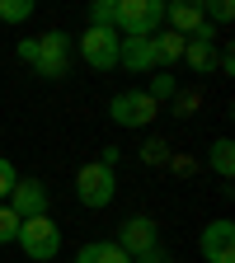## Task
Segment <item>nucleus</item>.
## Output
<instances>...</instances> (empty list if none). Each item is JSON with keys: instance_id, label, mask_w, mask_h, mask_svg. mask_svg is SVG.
<instances>
[{"instance_id": "nucleus-11", "label": "nucleus", "mask_w": 235, "mask_h": 263, "mask_svg": "<svg viewBox=\"0 0 235 263\" xmlns=\"http://www.w3.org/2000/svg\"><path fill=\"white\" fill-rule=\"evenodd\" d=\"M203 5H193V0H174V5H165V28L179 33V38H193L197 28H203Z\"/></svg>"}, {"instance_id": "nucleus-24", "label": "nucleus", "mask_w": 235, "mask_h": 263, "mask_svg": "<svg viewBox=\"0 0 235 263\" xmlns=\"http://www.w3.org/2000/svg\"><path fill=\"white\" fill-rule=\"evenodd\" d=\"M118 160H122V151H118V146H104V151H99V164H109V170H113Z\"/></svg>"}, {"instance_id": "nucleus-22", "label": "nucleus", "mask_w": 235, "mask_h": 263, "mask_svg": "<svg viewBox=\"0 0 235 263\" xmlns=\"http://www.w3.org/2000/svg\"><path fill=\"white\" fill-rule=\"evenodd\" d=\"M14 179H19V174H14V164H10L5 155H0V202H5V197H10V188H14Z\"/></svg>"}, {"instance_id": "nucleus-12", "label": "nucleus", "mask_w": 235, "mask_h": 263, "mask_svg": "<svg viewBox=\"0 0 235 263\" xmlns=\"http://www.w3.org/2000/svg\"><path fill=\"white\" fill-rule=\"evenodd\" d=\"M184 43L188 38H179V33H170V28L151 33V47H155V66H160V71H170L174 61H184Z\"/></svg>"}, {"instance_id": "nucleus-3", "label": "nucleus", "mask_w": 235, "mask_h": 263, "mask_svg": "<svg viewBox=\"0 0 235 263\" xmlns=\"http://www.w3.org/2000/svg\"><path fill=\"white\" fill-rule=\"evenodd\" d=\"M76 197H80V207L104 212L113 197H118V174L109 170V164H99V160L80 164V170H76Z\"/></svg>"}, {"instance_id": "nucleus-9", "label": "nucleus", "mask_w": 235, "mask_h": 263, "mask_svg": "<svg viewBox=\"0 0 235 263\" xmlns=\"http://www.w3.org/2000/svg\"><path fill=\"white\" fill-rule=\"evenodd\" d=\"M127 258H137V254H146L151 245H160V226L151 221V216H127L122 226H118V240H113Z\"/></svg>"}, {"instance_id": "nucleus-2", "label": "nucleus", "mask_w": 235, "mask_h": 263, "mask_svg": "<svg viewBox=\"0 0 235 263\" xmlns=\"http://www.w3.org/2000/svg\"><path fill=\"white\" fill-rule=\"evenodd\" d=\"M38 47H33V76L38 80H61L66 71H71V57H76V38L71 33H43V38H33Z\"/></svg>"}, {"instance_id": "nucleus-21", "label": "nucleus", "mask_w": 235, "mask_h": 263, "mask_svg": "<svg viewBox=\"0 0 235 263\" xmlns=\"http://www.w3.org/2000/svg\"><path fill=\"white\" fill-rule=\"evenodd\" d=\"M141 160H146V164H165V160H170V146H165L160 137H151V141L141 146Z\"/></svg>"}, {"instance_id": "nucleus-25", "label": "nucleus", "mask_w": 235, "mask_h": 263, "mask_svg": "<svg viewBox=\"0 0 235 263\" xmlns=\"http://www.w3.org/2000/svg\"><path fill=\"white\" fill-rule=\"evenodd\" d=\"M33 47H38L33 38H24V43H19V61H24V66H33Z\"/></svg>"}, {"instance_id": "nucleus-1", "label": "nucleus", "mask_w": 235, "mask_h": 263, "mask_svg": "<svg viewBox=\"0 0 235 263\" xmlns=\"http://www.w3.org/2000/svg\"><path fill=\"white\" fill-rule=\"evenodd\" d=\"M165 28V0H118L113 33L118 38H151Z\"/></svg>"}, {"instance_id": "nucleus-8", "label": "nucleus", "mask_w": 235, "mask_h": 263, "mask_svg": "<svg viewBox=\"0 0 235 263\" xmlns=\"http://www.w3.org/2000/svg\"><path fill=\"white\" fill-rule=\"evenodd\" d=\"M5 207H10L19 221H28V216H47V183H43V179H14V188H10V197H5Z\"/></svg>"}, {"instance_id": "nucleus-20", "label": "nucleus", "mask_w": 235, "mask_h": 263, "mask_svg": "<svg viewBox=\"0 0 235 263\" xmlns=\"http://www.w3.org/2000/svg\"><path fill=\"white\" fill-rule=\"evenodd\" d=\"M230 14H235V5H230V0H207V5H203V19H216V24H230Z\"/></svg>"}, {"instance_id": "nucleus-7", "label": "nucleus", "mask_w": 235, "mask_h": 263, "mask_svg": "<svg viewBox=\"0 0 235 263\" xmlns=\"http://www.w3.org/2000/svg\"><path fill=\"white\" fill-rule=\"evenodd\" d=\"M197 249H203L207 263H235V221L216 216L203 226V235H197Z\"/></svg>"}, {"instance_id": "nucleus-16", "label": "nucleus", "mask_w": 235, "mask_h": 263, "mask_svg": "<svg viewBox=\"0 0 235 263\" xmlns=\"http://www.w3.org/2000/svg\"><path fill=\"white\" fill-rule=\"evenodd\" d=\"M0 19H5V24L33 19V0H0Z\"/></svg>"}, {"instance_id": "nucleus-17", "label": "nucleus", "mask_w": 235, "mask_h": 263, "mask_svg": "<svg viewBox=\"0 0 235 263\" xmlns=\"http://www.w3.org/2000/svg\"><path fill=\"white\" fill-rule=\"evenodd\" d=\"M113 10H118V0H94L89 5V28H113Z\"/></svg>"}, {"instance_id": "nucleus-14", "label": "nucleus", "mask_w": 235, "mask_h": 263, "mask_svg": "<svg viewBox=\"0 0 235 263\" xmlns=\"http://www.w3.org/2000/svg\"><path fill=\"white\" fill-rule=\"evenodd\" d=\"M207 164L216 170V179H235V141L230 137H216L212 151H207Z\"/></svg>"}, {"instance_id": "nucleus-18", "label": "nucleus", "mask_w": 235, "mask_h": 263, "mask_svg": "<svg viewBox=\"0 0 235 263\" xmlns=\"http://www.w3.org/2000/svg\"><path fill=\"white\" fill-rule=\"evenodd\" d=\"M14 240H19V216L0 202V245H14Z\"/></svg>"}, {"instance_id": "nucleus-23", "label": "nucleus", "mask_w": 235, "mask_h": 263, "mask_svg": "<svg viewBox=\"0 0 235 263\" xmlns=\"http://www.w3.org/2000/svg\"><path fill=\"white\" fill-rule=\"evenodd\" d=\"M132 263H174V258H170V249H165V245H151L146 254H137Z\"/></svg>"}, {"instance_id": "nucleus-4", "label": "nucleus", "mask_w": 235, "mask_h": 263, "mask_svg": "<svg viewBox=\"0 0 235 263\" xmlns=\"http://www.w3.org/2000/svg\"><path fill=\"white\" fill-rule=\"evenodd\" d=\"M19 249H24L33 263H57L61 226H57L52 216H28V221H19Z\"/></svg>"}, {"instance_id": "nucleus-13", "label": "nucleus", "mask_w": 235, "mask_h": 263, "mask_svg": "<svg viewBox=\"0 0 235 263\" xmlns=\"http://www.w3.org/2000/svg\"><path fill=\"white\" fill-rule=\"evenodd\" d=\"M76 263H132V258H127L113 240H89V245H80Z\"/></svg>"}, {"instance_id": "nucleus-5", "label": "nucleus", "mask_w": 235, "mask_h": 263, "mask_svg": "<svg viewBox=\"0 0 235 263\" xmlns=\"http://www.w3.org/2000/svg\"><path fill=\"white\" fill-rule=\"evenodd\" d=\"M155 113H160V104H155L146 89H122V94L109 99V118H113V127H151Z\"/></svg>"}, {"instance_id": "nucleus-6", "label": "nucleus", "mask_w": 235, "mask_h": 263, "mask_svg": "<svg viewBox=\"0 0 235 263\" xmlns=\"http://www.w3.org/2000/svg\"><path fill=\"white\" fill-rule=\"evenodd\" d=\"M118 33L113 28H85L80 33V38H76V52L94 66V71H113V66H118Z\"/></svg>"}, {"instance_id": "nucleus-19", "label": "nucleus", "mask_w": 235, "mask_h": 263, "mask_svg": "<svg viewBox=\"0 0 235 263\" xmlns=\"http://www.w3.org/2000/svg\"><path fill=\"white\" fill-rule=\"evenodd\" d=\"M197 99H203V94H197V89H179V94H174V99H170V108H174V113H179V118H188V113H193V108H197Z\"/></svg>"}, {"instance_id": "nucleus-10", "label": "nucleus", "mask_w": 235, "mask_h": 263, "mask_svg": "<svg viewBox=\"0 0 235 263\" xmlns=\"http://www.w3.org/2000/svg\"><path fill=\"white\" fill-rule=\"evenodd\" d=\"M118 66H127L132 76H155L160 66H155L151 38H122V43H118Z\"/></svg>"}, {"instance_id": "nucleus-15", "label": "nucleus", "mask_w": 235, "mask_h": 263, "mask_svg": "<svg viewBox=\"0 0 235 263\" xmlns=\"http://www.w3.org/2000/svg\"><path fill=\"white\" fill-rule=\"evenodd\" d=\"M146 94L155 99V104H165V99H174V94H179V80H174L170 71H155L151 85H146Z\"/></svg>"}]
</instances>
